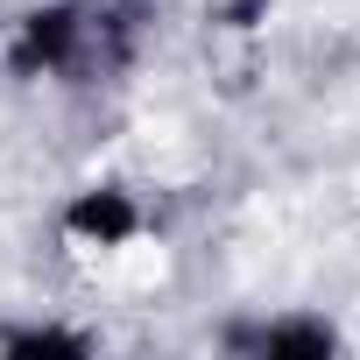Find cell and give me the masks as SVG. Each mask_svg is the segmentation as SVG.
Masks as SVG:
<instances>
[{"instance_id":"5","label":"cell","mask_w":360,"mask_h":360,"mask_svg":"<svg viewBox=\"0 0 360 360\" xmlns=\"http://www.w3.org/2000/svg\"><path fill=\"white\" fill-rule=\"evenodd\" d=\"M262 8H269V0H233V8H226V22H233V29H248Z\"/></svg>"},{"instance_id":"1","label":"cell","mask_w":360,"mask_h":360,"mask_svg":"<svg viewBox=\"0 0 360 360\" xmlns=\"http://www.w3.org/2000/svg\"><path fill=\"white\" fill-rule=\"evenodd\" d=\"M78 36H85V15H78V8H36V15L22 22V43H15V71L29 78V71H43V64H71Z\"/></svg>"},{"instance_id":"2","label":"cell","mask_w":360,"mask_h":360,"mask_svg":"<svg viewBox=\"0 0 360 360\" xmlns=\"http://www.w3.org/2000/svg\"><path fill=\"white\" fill-rule=\"evenodd\" d=\"M64 226H71L78 240H99V248H113V240H127V233H134V205H127L120 191H85V198L64 212Z\"/></svg>"},{"instance_id":"4","label":"cell","mask_w":360,"mask_h":360,"mask_svg":"<svg viewBox=\"0 0 360 360\" xmlns=\"http://www.w3.org/2000/svg\"><path fill=\"white\" fill-rule=\"evenodd\" d=\"M8 353H22V360H29V353H71V360H78V353H85V339H78V332H50V325H43V332H15V339H8Z\"/></svg>"},{"instance_id":"3","label":"cell","mask_w":360,"mask_h":360,"mask_svg":"<svg viewBox=\"0 0 360 360\" xmlns=\"http://www.w3.org/2000/svg\"><path fill=\"white\" fill-rule=\"evenodd\" d=\"M255 346H262V353H332V332H325V325H276V332H262Z\"/></svg>"}]
</instances>
